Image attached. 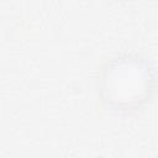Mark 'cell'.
I'll list each match as a JSON object with an SVG mask.
<instances>
[{"label":"cell","mask_w":158,"mask_h":158,"mask_svg":"<svg viewBox=\"0 0 158 158\" xmlns=\"http://www.w3.org/2000/svg\"><path fill=\"white\" fill-rule=\"evenodd\" d=\"M148 62L139 56L125 54L105 64L100 75V94L105 105L116 112H131L147 102L153 90Z\"/></svg>","instance_id":"1"}]
</instances>
